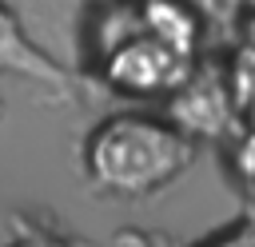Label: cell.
<instances>
[{
	"label": "cell",
	"instance_id": "6da1fadb",
	"mask_svg": "<svg viewBox=\"0 0 255 247\" xmlns=\"http://www.w3.org/2000/svg\"><path fill=\"white\" fill-rule=\"evenodd\" d=\"M191 159L195 143L151 112H112L84 135L80 147L84 179L100 195L116 199H143L171 187Z\"/></svg>",
	"mask_w": 255,
	"mask_h": 247
},
{
	"label": "cell",
	"instance_id": "7a4b0ae2",
	"mask_svg": "<svg viewBox=\"0 0 255 247\" xmlns=\"http://www.w3.org/2000/svg\"><path fill=\"white\" fill-rule=\"evenodd\" d=\"M96 56H100V80L112 92L131 96V100H167L199 68V60H191V56L159 44L155 36H147L139 28V16L120 40H112Z\"/></svg>",
	"mask_w": 255,
	"mask_h": 247
},
{
	"label": "cell",
	"instance_id": "3957f363",
	"mask_svg": "<svg viewBox=\"0 0 255 247\" xmlns=\"http://www.w3.org/2000/svg\"><path fill=\"white\" fill-rule=\"evenodd\" d=\"M163 120L191 143H203V139H227L235 135L243 124H239V112L231 104V92H227V80L219 68H195L187 76V84L167 96V108H163Z\"/></svg>",
	"mask_w": 255,
	"mask_h": 247
},
{
	"label": "cell",
	"instance_id": "277c9868",
	"mask_svg": "<svg viewBox=\"0 0 255 247\" xmlns=\"http://www.w3.org/2000/svg\"><path fill=\"white\" fill-rule=\"evenodd\" d=\"M0 76H12V80H20V84L44 92L52 104H68V100L80 96L76 76H72L60 60H52V56L28 36V28L20 24V16H16L4 0H0Z\"/></svg>",
	"mask_w": 255,
	"mask_h": 247
},
{
	"label": "cell",
	"instance_id": "5b68a950",
	"mask_svg": "<svg viewBox=\"0 0 255 247\" xmlns=\"http://www.w3.org/2000/svg\"><path fill=\"white\" fill-rule=\"evenodd\" d=\"M227 80V92H231V104L239 112V124H255V28H247V36L239 40L235 56H231V68L223 72Z\"/></svg>",
	"mask_w": 255,
	"mask_h": 247
},
{
	"label": "cell",
	"instance_id": "8992f818",
	"mask_svg": "<svg viewBox=\"0 0 255 247\" xmlns=\"http://www.w3.org/2000/svg\"><path fill=\"white\" fill-rule=\"evenodd\" d=\"M199 247H255V215L227 223L223 231H215V235L203 239Z\"/></svg>",
	"mask_w": 255,
	"mask_h": 247
},
{
	"label": "cell",
	"instance_id": "52a82bcc",
	"mask_svg": "<svg viewBox=\"0 0 255 247\" xmlns=\"http://www.w3.org/2000/svg\"><path fill=\"white\" fill-rule=\"evenodd\" d=\"M235 171H239V179L247 183V191L255 195V127L235 143Z\"/></svg>",
	"mask_w": 255,
	"mask_h": 247
},
{
	"label": "cell",
	"instance_id": "ba28073f",
	"mask_svg": "<svg viewBox=\"0 0 255 247\" xmlns=\"http://www.w3.org/2000/svg\"><path fill=\"white\" fill-rule=\"evenodd\" d=\"M4 247H68V243H60V239H52V235H44V231H28V235L8 239Z\"/></svg>",
	"mask_w": 255,
	"mask_h": 247
},
{
	"label": "cell",
	"instance_id": "9c48e42d",
	"mask_svg": "<svg viewBox=\"0 0 255 247\" xmlns=\"http://www.w3.org/2000/svg\"><path fill=\"white\" fill-rule=\"evenodd\" d=\"M0 116H4V100H0Z\"/></svg>",
	"mask_w": 255,
	"mask_h": 247
}]
</instances>
